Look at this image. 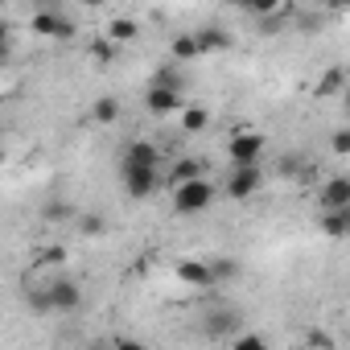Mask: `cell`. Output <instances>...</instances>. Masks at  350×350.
I'll list each match as a JSON object with an SVG mask.
<instances>
[{"mask_svg": "<svg viewBox=\"0 0 350 350\" xmlns=\"http://www.w3.org/2000/svg\"><path fill=\"white\" fill-rule=\"evenodd\" d=\"M29 29L38 33V38H54V42H70L75 33H79V21L66 13V9H38L33 13V21H29Z\"/></svg>", "mask_w": 350, "mask_h": 350, "instance_id": "277c9868", "label": "cell"}, {"mask_svg": "<svg viewBox=\"0 0 350 350\" xmlns=\"http://www.w3.org/2000/svg\"><path fill=\"white\" fill-rule=\"evenodd\" d=\"M264 136L260 132H235L231 140H227V157H231V165H260V157H264Z\"/></svg>", "mask_w": 350, "mask_h": 350, "instance_id": "8992f818", "label": "cell"}, {"mask_svg": "<svg viewBox=\"0 0 350 350\" xmlns=\"http://www.w3.org/2000/svg\"><path fill=\"white\" fill-rule=\"evenodd\" d=\"M235 5H239L243 13H252V17H268V13L284 9V0H235Z\"/></svg>", "mask_w": 350, "mask_h": 350, "instance_id": "cb8c5ba5", "label": "cell"}, {"mask_svg": "<svg viewBox=\"0 0 350 350\" xmlns=\"http://www.w3.org/2000/svg\"><path fill=\"white\" fill-rule=\"evenodd\" d=\"M325 9H329V13H346V9H350V0H325Z\"/></svg>", "mask_w": 350, "mask_h": 350, "instance_id": "1f68e13d", "label": "cell"}, {"mask_svg": "<svg viewBox=\"0 0 350 350\" xmlns=\"http://www.w3.org/2000/svg\"><path fill=\"white\" fill-rule=\"evenodd\" d=\"M120 182H124V194H128L132 202H144V198H152L157 190H165L161 165H132V169H120Z\"/></svg>", "mask_w": 350, "mask_h": 350, "instance_id": "3957f363", "label": "cell"}, {"mask_svg": "<svg viewBox=\"0 0 350 350\" xmlns=\"http://www.w3.org/2000/svg\"><path fill=\"white\" fill-rule=\"evenodd\" d=\"M38 264L42 268H62L66 264V247H42L38 252Z\"/></svg>", "mask_w": 350, "mask_h": 350, "instance_id": "d4e9b609", "label": "cell"}, {"mask_svg": "<svg viewBox=\"0 0 350 350\" xmlns=\"http://www.w3.org/2000/svg\"><path fill=\"white\" fill-rule=\"evenodd\" d=\"M194 42H198V54L206 58V54H223V50H231L235 46V38H231V29H223V25H198L194 29Z\"/></svg>", "mask_w": 350, "mask_h": 350, "instance_id": "ba28073f", "label": "cell"}, {"mask_svg": "<svg viewBox=\"0 0 350 350\" xmlns=\"http://www.w3.org/2000/svg\"><path fill=\"white\" fill-rule=\"evenodd\" d=\"M165 178V186L173 190V186H182V182H190V178H202V161H194V157H178L169 165V173H161Z\"/></svg>", "mask_w": 350, "mask_h": 350, "instance_id": "5bb4252c", "label": "cell"}, {"mask_svg": "<svg viewBox=\"0 0 350 350\" xmlns=\"http://www.w3.org/2000/svg\"><path fill=\"white\" fill-rule=\"evenodd\" d=\"M342 87H346V70L342 66H329L317 79V99H334V95H342Z\"/></svg>", "mask_w": 350, "mask_h": 350, "instance_id": "ac0fdd59", "label": "cell"}, {"mask_svg": "<svg viewBox=\"0 0 350 350\" xmlns=\"http://www.w3.org/2000/svg\"><path fill=\"white\" fill-rule=\"evenodd\" d=\"M87 54H91L95 62H103V66H107V62H116V54H120V46H116L111 38H95V42L87 46Z\"/></svg>", "mask_w": 350, "mask_h": 350, "instance_id": "603a6c76", "label": "cell"}, {"mask_svg": "<svg viewBox=\"0 0 350 350\" xmlns=\"http://www.w3.org/2000/svg\"><path fill=\"white\" fill-rule=\"evenodd\" d=\"M169 58L173 62H198L202 54H198V42H194V29H186V33H173V42H169Z\"/></svg>", "mask_w": 350, "mask_h": 350, "instance_id": "9a60e30c", "label": "cell"}, {"mask_svg": "<svg viewBox=\"0 0 350 350\" xmlns=\"http://www.w3.org/2000/svg\"><path fill=\"white\" fill-rule=\"evenodd\" d=\"M120 116H124V103H120L116 95H103V99H95V103H91V111H87V120H91L95 128H111Z\"/></svg>", "mask_w": 350, "mask_h": 350, "instance_id": "4fadbf2b", "label": "cell"}, {"mask_svg": "<svg viewBox=\"0 0 350 350\" xmlns=\"http://www.w3.org/2000/svg\"><path fill=\"white\" fill-rule=\"evenodd\" d=\"M227 5H235V0H227Z\"/></svg>", "mask_w": 350, "mask_h": 350, "instance_id": "e575fe53", "label": "cell"}, {"mask_svg": "<svg viewBox=\"0 0 350 350\" xmlns=\"http://www.w3.org/2000/svg\"><path fill=\"white\" fill-rule=\"evenodd\" d=\"M235 325H239V317H235V313H219V309H215V313L206 317V334H211V338H227Z\"/></svg>", "mask_w": 350, "mask_h": 350, "instance_id": "44dd1931", "label": "cell"}, {"mask_svg": "<svg viewBox=\"0 0 350 350\" xmlns=\"http://www.w3.org/2000/svg\"><path fill=\"white\" fill-rule=\"evenodd\" d=\"M79 5H87V9H103L107 0H79Z\"/></svg>", "mask_w": 350, "mask_h": 350, "instance_id": "836d02e7", "label": "cell"}, {"mask_svg": "<svg viewBox=\"0 0 350 350\" xmlns=\"http://www.w3.org/2000/svg\"><path fill=\"white\" fill-rule=\"evenodd\" d=\"M46 219H50V223H66V219H75V211H70L66 202H50V206H46Z\"/></svg>", "mask_w": 350, "mask_h": 350, "instance_id": "4316f807", "label": "cell"}, {"mask_svg": "<svg viewBox=\"0 0 350 350\" xmlns=\"http://www.w3.org/2000/svg\"><path fill=\"white\" fill-rule=\"evenodd\" d=\"M148 83H157V87H173V91H182V87H190V83H186V70H182V62H173V58H169L165 66H157Z\"/></svg>", "mask_w": 350, "mask_h": 350, "instance_id": "2e32d148", "label": "cell"}, {"mask_svg": "<svg viewBox=\"0 0 350 350\" xmlns=\"http://www.w3.org/2000/svg\"><path fill=\"white\" fill-rule=\"evenodd\" d=\"M136 33H140V25H136L132 17H116V21L107 25V38H111L116 46H128V42H136Z\"/></svg>", "mask_w": 350, "mask_h": 350, "instance_id": "d6986e66", "label": "cell"}, {"mask_svg": "<svg viewBox=\"0 0 350 350\" xmlns=\"http://www.w3.org/2000/svg\"><path fill=\"white\" fill-rule=\"evenodd\" d=\"M75 227H79V235H91V239H95V235H103V231H107V219H103L99 211H87V215H79V211H75Z\"/></svg>", "mask_w": 350, "mask_h": 350, "instance_id": "ffe728a7", "label": "cell"}, {"mask_svg": "<svg viewBox=\"0 0 350 350\" xmlns=\"http://www.w3.org/2000/svg\"><path fill=\"white\" fill-rule=\"evenodd\" d=\"M178 116H182V128H186V132H202V128L211 124V111H206V107H190V103H186Z\"/></svg>", "mask_w": 350, "mask_h": 350, "instance_id": "7402d4cb", "label": "cell"}, {"mask_svg": "<svg viewBox=\"0 0 350 350\" xmlns=\"http://www.w3.org/2000/svg\"><path fill=\"white\" fill-rule=\"evenodd\" d=\"M317 227H321L329 239H346V235H350V206H325L321 219H317Z\"/></svg>", "mask_w": 350, "mask_h": 350, "instance_id": "7c38bea8", "label": "cell"}, {"mask_svg": "<svg viewBox=\"0 0 350 350\" xmlns=\"http://www.w3.org/2000/svg\"><path fill=\"white\" fill-rule=\"evenodd\" d=\"M260 186H264V169L260 165H231L227 182H223V194L235 198V202H247L252 194H260Z\"/></svg>", "mask_w": 350, "mask_h": 350, "instance_id": "5b68a950", "label": "cell"}, {"mask_svg": "<svg viewBox=\"0 0 350 350\" xmlns=\"http://www.w3.org/2000/svg\"><path fill=\"white\" fill-rule=\"evenodd\" d=\"M21 301H25V309H33L42 317H50V313H75V309H83V284L70 280V276H46L38 284H25Z\"/></svg>", "mask_w": 350, "mask_h": 350, "instance_id": "6da1fadb", "label": "cell"}, {"mask_svg": "<svg viewBox=\"0 0 350 350\" xmlns=\"http://www.w3.org/2000/svg\"><path fill=\"white\" fill-rule=\"evenodd\" d=\"M178 280L182 284H190V288H211L215 280H211V264L206 260H178Z\"/></svg>", "mask_w": 350, "mask_h": 350, "instance_id": "8fae6325", "label": "cell"}, {"mask_svg": "<svg viewBox=\"0 0 350 350\" xmlns=\"http://www.w3.org/2000/svg\"><path fill=\"white\" fill-rule=\"evenodd\" d=\"M144 107H148L152 116H178V111L186 107V95H182V91H173V87H157V83H148V91H144Z\"/></svg>", "mask_w": 350, "mask_h": 350, "instance_id": "52a82bcc", "label": "cell"}, {"mask_svg": "<svg viewBox=\"0 0 350 350\" xmlns=\"http://www.w3.org/2000/svg\"><path fill=\"white\" fill-rule=\"evenodd\" d=\"M161 148L152 140H132L124 152H120V169H132V165H161Z\"/></svg>", "mask_w": 350, "mask_h": 350, "instance_id": "9c48e42d", "label": "cell"}, {"mask_svg": "<svg viewBox=\"0 0 350 350\" xmlns=\"http://www.w3.org/2000/svg\"><path fill=\"white\" fill-rule=\"evenodd\" d=\"M231 342H235L239 350H264V346H268L260 334H239V338H231Z\"/></svg>", "mask_w": 350, "mask_h": 350, "instance_id": "83f0119b", "label": "cell"}, {"mask_svg": "<svg viewBox=\"0 0 350 350\" xmlns=\"http://www.w3.org/2000/svg\"><path fill=\"white\" fill-rule=\"evenodd\" d=\"M305 342H309V346H325V350H334V338H329V334H321V329H313Z\"/></svg>", "mask_w": 350, "mask_h": 350, "instance_id": "f546056e", "label": "cell"}, {"mask_svg": "<svg viewBox=\"0 0 350 350\" xmlns=\"http://www.w3.org/2000/svg\"><path fill=\"white\" fill-rule=\"evenodd\" d=\"M325 206H350V178H329L321 190H317V211H325Z\"/></svg>", "mask_w": 350, "mask_h": 350, "instance_id": "30bf717a", "label": "cell"}, {"mask_svg": "<svg viewBox=\"0 0 350 350\" xmlns=\"http://www.w3.org/2000/svg\"><path fill=\"white\" fill-rule=\"evenodd\" d=\"M9 38H13V33H9V25H5V21H0V62H5V58H9Z\"/></svg>", "mask_w": 350, "mask_h": 350, "instance_id": "4dcf8cb0", "label": "cell"}, {"mask_svg": "<svg viewBox=\"0 0 350 350\" xmlns=\"http://www.w3.org/2000/svg\"><path fill=\"white\" fill-rule=\"evenodd\" d=\"M211 202H215V182L206 178V173L182 182V186H173V211L178 215H202Z\"/></svg>", "mask_w": 350, "mask_h": 350, "instance_id": "7a4b0ae2", "label": "cell"}, {"mask_svg": "<svg viewBox=\"0 0 350 350\" xmlns=\"http://www.w3.org/2000/svg\"><path fill=\"white\" fill-rule=\"evenodd\" d=\"M206 264H211V280L215 284H231V280L243 276V264L235 256H219V260H206Z\"/></svg>", "mask_w": 350, "mask_h": 350, "instance_id": "e0dca14e", "label": "cell"}, {"mask_svg": "<svg viewBox=\"0 0 350 350\" xmlns=\"http://www.w3.org/2000/svg\"><path fill=\"white\" fill-rule=\"evenodd\" d=\"M329 148H334V157H346V152H350V132H346V128H342V132H334Z\"/></svg>", "mask_w": 350, "mask_h": 350, "instance_id": "f1b7e54d", "label": "cell"}, {"mask_svg": "<svg viewBox=\"0 0 350 350\" xmlns=\"http://www.w3.org/2000/svg\"><path fill=\"white\" fill-rule=\"evenodd\" d=\"M38 9H62V0H33Z\"/></svg>", "mask_w": 350, "mask_h": 350, "instance_id": "d6a6232c", "label": "cell"}, {"mask_svg": "<svg viewBox=\"0 0 350 350\" xmlns=\"http://www.w3.org/2000/svg\"><path fill=\"white\" fill-rule=\"evenodd\" d=\"M301 169H305V157H301V152L280 157V178H301Z\"/></svg>", "mask_w": 350, "mask_h": 350, "instance_id": "484cf974", "label": "cell"}]
</instances>
